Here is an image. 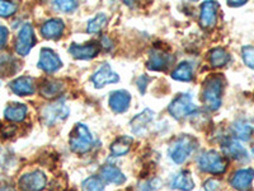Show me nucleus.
Masks as SVG:
<instances>
[{
    "label": "nucleus",
    "mask_w": 254,
    "mask_h": 191,
    "mask_svg": "<svg viewBox=\"0 0 254 191\" xmlns=\"http://www.w3.org/2000/svg\"><path fill=\"white\" fill-rule=\"evenodd\" d=\"M20 69V64L10 54H0V76L12 77Z\"/></svg>",
    "instance_id": "412c9836"
},
{
    "label": "nucleus",
    "mask_w": 254,
    "mask_h": 191,
    "mask_svg": "<svg viewBox=\"0 0 254 191\" xmlns=\"http://www.w3.org/2000/svg\"><path fill=\"white\" fill-rule=\"evenodd\" d=\"M149 82H150V78H147L146 76L139 77V79H137V82H136V83H137V88H139V91L142 93V95L145 93V90H146Z\"/></svg>",
    "instance_id": "f704fd0d"
},
{
    "label": "nucleus",
    "mask_w": 254,
    "mask_h": 191,
    "mask_svg": "<svg viewBox=\"0 0 254 191\" xmlns=\"http://www.w3.org/2000/svg\"><path fill=\"white\" fill-rule=\"evenodd\" d=\"M197 110L190 93H181L168 106V111L176 120H182Z\"/></svg>",
    "instance_id": "423d86ee"
},
{
    "label": "nucleus",
    "mask_w": 254,
    "mask_h": 191,
    "mask_svg": "<svg viewBox=\"0 0 254 191\" xmlns=\"http://www.w3.org/2000/svg\"><path fill=\"white\" fill-rule=\"evenodd\" d=\"M9 37V31L5 26L0 24V50L4 49L6 46V42H8Z\"/></svg>",
    "instance_id": "72a5a7b5"
},
{
    "label": "nucleus",
    "mask_w": 254,
    "mask_h": 191,
    "mask_svg": "<svg viewBox=\"0 0 254 191\" xmlns=\"http://www.w3.org/2000/svg\"><path fill=\"white\" fill-rule=\"evenodd\" d=\"M0 191H15L14 188L9 184H0Z\"/></svg>",
    "instance_id": "58836bf2"
},
{
    "label": "nucleus",
    "mask_w": 254,
    "mask_h": 191,
    "mask_svg": "<svg viewBox=\"0 0 254 191\" xmlns=\"http://www.w3.org/2000/svg\"><path fill=\"white\" fill-rule=\"evenodd\" d=\"M242 58L247 67L254 70V46H244L242 49Z\"/></svg>",
    "instance_id": "473e14b6"
},
{
    "label": "nucleus",
    "mask_w": 254,
    "mask_h": 191,
    "mask_svg": "<svg viewBox=\"0 0 254 191\" xmlns=\"http://www.w3.org/2000/svg\"><path fill=\"white\" fill-rule=\"evenodd\" d=\"M83 190L84 191H103L104 185L101 177L92 176L88 177L83 181Z\"/></svg>",
    "instance_id": "c756f323"
},
{
    "label": "nucleus",
    "mask_w": 254,
    "mask_h": 191,
    "mask_svg": "<svg viewBox=\"0 0 254 191\" xmlns=\"http://www.w3.org/2000/svg\"><path fill=\"white\" fill-rule=\"evenodd\" d=\"M231 131L234 134L235 139L248 142L254 134V121L248 119H240L233 124Z\"/></svg>",
    "instance_id": "aec40b11"
},
{
    "label": "nucleus",
    "mask_w": 254,
    "mask_h": 191,
    "mask_svg": "<svg viewBox=\"0 0 254 191\" xmlns=\"http://www.w3.org/2000/svg\"><path fill=\"white\" fill-rule=\"evenodd\" d=\"M120 82V76L113 72L110 64H103L92 76V83L95 88H103L104 86Z\"/></svg>",
    "instance_id": "f8f14e48"
},
{
    "label": "nucleus",
    "mask_w": 254,
    "mask_h": 191,
    "mask_svg": "<svg viewBox=\"0 0 254 191\" xmlns=\"http://www.w3.org/2000/svg\"><path fill=\"white\" fill-rule=\"evenodd\" d=\"M208 59H210L211 67L221 68L225 67L226 64L230 61V54L225 49H222V47H215V49L210 51Z\"/></svg>",
    "instance_id": "bb28decb"
},
{
    "label": "nucleus",
    "mask_w": 254,
    "mask_h": 191,
    "mask_svg": "<svg viewBox=\"0 0 254 191\" xmlns=\"http://www.w3.org/2000/svg\"><path fill=\"white\" fill-rule=\"evenodd\" d=\"M131 145H132V138L131 136H121L111 145V154L115 157L125 156V154L128 153Z\"/></svg>",
    "instance_id": "cd10ccee"
},
{
    "label": "nucleus",
    "mask_w": 254,
    "mask_h": 191,
    "mask_svg": "<svg viewBox=\"0 0 254 191\" xmlns=\"http://www.w3.org/2000/svg\"><path fill=\"white\" fill-rule=\"evenodd\" d=\"M174 64V56L162 49H153L149 52L147 69L153 72H165Z\"/></svg>",
    "instance_id": "6e6552de"
},
{
    "label": "nucleus",
    "mask_w": 254,
    "mask_h": 191,
    "mask_svg": "<svg viewBox=\"0 0 254 191\" xmlns=\"http://www.w3.org/2000/svg\"><path fill=\"white\" fill-rule=\"evenodd\" d=\"M107 22V15L104 14V13H99V14H97L88 22L87 32L88 33H98V32H101L106 27Z\"/></svg>",
    "instance_id": "c85d7f7f"
},
{
    "label": "nucleus",
    "mask_w": 254,
    "mask_h": 191,
    "mask_svg": "<svg viewBox=\"0 0 254 191\" xmlns=\"http://www.w3.org/2000/svg\"><path fill=\"white\" fill-rule=\"evenodd\" d=\"M220 188V183L216 180H207L205 183V190L206 191H217Z\"/></svg>",
    "instance_id": "c9c22d12"
},
{
    "label": "nucleus",
    "mask_w": 254,
    "mask_h": 191,
    "mask_svg": "<svg viewBox=\"0 0 254 191\" xmlns=\"http://www.w3.org/2000/svg\"><path fill=\"white\" fill-rule=\"evenodd\" d=\"M9 87L14 95L20 96V97L32 96L36 92L35 79L32 77H19L9 84Z\"/></svg>",
    "instance_id": "a211bd4d"
},
{
    "label": "nucleus",
    "mask_w": 254,
    "mask_h": 191,
    "mask_svg": "<svg viewBox=\"0 0 254 191\" xmlns=\"http://www.w3.org/2000/svg\"><path fill=\"white\" fill-rule=\"evenodd\" d=\"M65 31V23L60 18H51L41 27V35L47 40H58Z\"/></svg>",
    "instance_id": "f3484780"
},
{
    "label": "nucleus",
    "mask_w": 254,
    "mask_h": 191,
    "mask_svg": "<svg viewBox=\"0 0 254 191\" xmlns=\"http://www.w3.org/2000/svg\"><path fill=\"white\" fill-rule=\"evenodd\" d=\"M47 177L42 171H32L23 175L18 181L22 191H42L46 188Z\"/></svg>",
    "instance_id": "1a4fd4ad"
},
{
    "label": "nucleus",
    "mask_w": 254,
    "mask_h": 191,
    "mask_svg": "<svg viewBox=\"0 0 254 191\" xmlns=\"http://www.w3.org/2000/svg\"><path fill=\"white\" fill-rule=\"evenodd\" d=\"M64 91V83L61 81L56 79H47L44 83L41 84L40 93L46 98H54L61 95Z\"/></svg>",
    "instance_id": "5701e85b"
},
{
    "label": "nucleus",
    "mask_w": 254,
    "mask_h": 191,
    "mask_svg": "<svg viewBox=\"0 0 254 191\" xmlns=\"http://www.w3.org/2000/svg\"><path fill=\"white\" fill-rule=\"evenodd\" d=\"M67 116H69V107L64 99H58L52 103L46 104L41 111V117L47 126H54V125L66 120Z\"/></svg>",
    "instance_id": "39448f33"
},
{
    "label": "nucleus",
    "mask_w": 254,
    "mask_h": 191,
    "mask_svg": "<svg viewBox=\"0 0 254 191\" xmlns=\"http://www.w3.org/2000/svg\"><path fill=\"white\" fill-rule=\"evenodd\" d=\"M192 1H197V0H192Z\"/></svg>",
    "instance_id": "79ce46f5"
},
{
    "label": "nucleus",
    "mask_w": 254,
    "mask_h": 191,
    "mask_svg": "<svg viewBox=\"0 0 254 191\" xmlns=\"http://www.w3.org/2000/svg\"><path fill=\"white\" fill-rule=\"evenodd\" d=\"M198 142L192 135H181L173 140L168 148V154L176 165L183 163L196 151Z\"/></svg>",
    "instance_id": "f03ea898"
},
{
    "label": "nucleus",
    "mask_w": 254,
    "mask_h": 191,
    "mask_svg": "<svg viewBox=\"0 0 254 191\" xmlns=\"http://www.w3.org/2000/svg\"><path fill=\"white\" fill-rule=\"evenodd\" d=\"M224 87H225V79L221 74H214L206 79L202 88V102L207 110H219L221 106Z\"/></svg>",
    "instance_id": "f257e3e1"
},
{
    "label": "nucleus",
    "mask_w": 254,
    "mask_h": 191,
    "mask_svg": "<svg viewBox=\"0 0 254 191\" xmlns=\"http://www.w3.org/2000/svg\"><path fill=\"white\" fill-rule=\"evenodd\" d=\"M127 6H133V4L136 3V0H122Z\"/></svg>",
    "instance_id": "ea45409f"
},
{
    "label": "nucleus",
    "mask_w": 254,
    "mask_h": 191,
    "mask_svg": "<svg viewBox=\"0 0 254 191\" xmlns=\"http://www.w3.org/2000/svg\"><path fill=\"white\" fill-rule=\"evenodd\" d=\"M220 5L216 0H206L201 5V13H199V24L205 29L214 28L217 23Z\"/></svg>",
    "instance_id": "9d476101"
},
{
    "label": "nucleus",
    "mask_w": 254,
    "mask_h": 191,
    "mask_svg": "<svg viewBox=\"0 0 254 191\" xmlns=\"http://www.w3.org/2000/svg\"><path fill=\"white\" fill-rule=\"evenodd\" d=\"M17 4L12 0H0V17L8 18L12 17L17 12Z\"/></svg>",
    "instance_id": "7c9ffc66"
},
{
    "label": "nucleus",
    "mask_w": 254,
    "mask_h": 191,
    "mask_svg": "<svg viewBox=\"0 0 254 191\" xmlns=\"http://www.w3.org/2000/svg\"><path fill=\"white\" fill-rule=\"evenodd\" d=\"M37 67L41 70H44L45 73L52 74V73H56L59 69H61L63 61H61L60 56L54 50L44 47L40 52V59H38Z\"/></svg>",
    "instance_id": "9b49d317"
},
{
    "label": "nucleus",
    "mask_w": 254,
    "mask_h": 191,
    "mask_svg": "<svg viewBox=\"0 0 254 191\" xmlns=\"http://www.w3.org/2000/svg\"><path fill=\"white\" fill-rule=\"evenodd\" d=\"M199 170L210 175H222L226 171V159L216 151H206L197 158Z\"/></svg>",
    "instance_id": "20e7f679"
},
{
    "label": "nucleus",
    "mask_w": 254,
    "mask_h": 191,
    "mask_svg": "<svg viewBox=\"0 0 254 191\" xmlns=\"http://www.w3.org/2000/svg\"><path fill=\"white\" fill-rule=\"evenodd\" d=\"M172 188L181 191H190L193 190L194 183L193 179L188 171H181L177 174L172 180Z\"/></svg>",
    "instance_id": "393cba45"
},
{
    "label": "nucleus",
    "mask_w": 254,
    "mask_h": 191,
    "mask_svg": "<svg viewBox=\"0 0 254 191\" xmlns=\"http://www.w3.org/2000/svg\"><path fill=\"white\" fill-rule=\"evenodd\" d=\"M252 151H253V153H254V144H253V147H252Z\"/></svg>",
    "instance_id": "a19ab883"
},
{
    "label": "nucleus",
    "mask_w": 254,
    "mask_h": 191,
    "mask_svg": "<svg viewBox=\"0 0 254 191\" xmlns=\"http://www.w3.org/2000/svg\"><path fill=\"white\" fill-rule=\"evenodd\" d=\"M101 46H103L104 49H107V50L112 49L113 45H112V41H111V38H108V37H103V38H102Z\"/></svg>",
    "instance_id": "4c0bfd02"
},
{
    "label": "nucleus",
    "mask_w": 254,
    "mask_h": 191,
    "mask_svg": "<svg viewBox=\"0 0 254 191\" xmlns=\"http://www.w3.org/2000/svg\"><path fill=\"white\" fill-rule=\"evenodd\" d=\"M56 8L64 13H72L78 8V0H55Z\"/></svg>",
    "instance_id": "2f4dec72"
},
{
    "label": "nucleus",
    "mask_w": 254,
    "mask_h": 191,
    "mask_svg": "<svg viewBox=\"0 0 254 191\" xmlns=\"http://www.w3.org/2000/svg\"><path fill=\"white\" fill-rule=\"evenodd\" d=\"M27 112H28V108H27L26 104L22 103H13L9 104L8 107L4 111V116L5 119L12 122H20L26 119Z\"/></svg>",
    "instance_id": "b1692460"
},
{
    "label": "nucleus",
    "mask_w": 254,
    "mask_h": 191,
    "mask_svg": "<svg viewBox=\"0 0 254 191\" xmlns=\"http://www.w3.org/2000/svg\"><path fill=\"white\" fill-rule=\"evenodd\" d=\"M229 6H234V8H238V6H243L244 4L248 3V0H226Z\"/></svg>",
    "instance_id": "e433bc0d"
},
{
    "label": "nucleus",
    "mask_w": 254,
    "mask_h": 191,
    "mask_svg": "<svg viewBox=\"0 0 254 191\" xmlns=\"http://www.w3.org/2000/svg\"><path fill=\"white\" fill-rule=\"evenodd\" d=\"M222 152L235 161H240V162H247L248 161V152L246 151V148L243 147L237 139H231V138H226L224 142L221 143Z\"/></svg>",
    "instance_id": "4468645a"
},
{
    "label": "nucleus",
    "mask_w": 254,
    "mask_h": 191,
    "mask_svg": "<svg viewBox=\"0 0 254 191\" xmlns=\"http://www.w3.org/2000/svg\"><path fill=\"white\" fill-rule=\"evenodd\" d=\"M131 103V95L125 90L115 91L111 93L108 104L115 113H124L128 110Z\"/></svg>",
    "instance_id": "2eb2a0df"
},
{
    "label": "nucleus",
    "mask_w": 254,
    "mask_h": 191,
    "mask_svg": "<svg viewBox=\"0 0 254 191\" xmlns=\"http://www.w3.org/2000/svg\"><path fill=\"white\" fill-rule=\"evenodd\" d=\"M172 78L179 82H190L193 79V67L187 61H183L172 72Z\"/></svg>",
    "instance_id": "a878e982"
},
{
    "label": "nucleus",
    "mask_w": 254,
    "mask_h": 191,
    "mask_svg": "<svg viewBox=\"0 0 254 191\" xmlns=\"http://www.w3.org/2000/svg\"><path fill=\"white\" fill-rule=\"evenodd\" d=\"M154 116H155V113L151 110H149V108L144 110L139 115H136L130 122L132 133L136 134V135H142L147 130V126L154 120Z\"/></svg>",
    "instance_id": "6ab92c4d"
},
{
    "label": "nucleus",
    "mask_w": 254,
    "mask_h": 191,
    "mask_svg": "<svg viewBox=\"0 0 254 191\" xmlns=\"http://www.w3.org/2000/svg\"><path fill=\"white\" fill-rule=\"evenodd\" d=\"M101 51V45L98 42H89V44H72L69 47L70 55L79 60H92L98 55Z\"/></svg>",
    "instance_id": "ddd939ff"
},
{
    "label": "nucleus",
    "mask_w": 254,
    "mask_h": 191,
    "mask_svg": "<svg viewBox=\"0 0 254 191\" xmlns=\"http://www.w3.org/2000/svg\"><path fill=\"white\" fill-rule=\"evenodd\" d=\"M93 143L94 140L87 125L76 124L70 133V149L76 154H84L92 149Z\"/></svg>",
    "instance_id": "7ed1b4c3"
},
{
    "label": "nucleus",
    "mask_w": 254,
    "mask_h": 191,
    "mask_svg": "<svg viewBox=\"0 0 254 191\" xmlns=\"http://www.w3.org/2000/svg\"><path fill=\"white\" fill-rule=\"evenodd\" d=\"M36 35L35 29L29 23H26L22 26V28L19 29L17 36V40H15V51H17L18 55L20 56H27L29 54V51L32 50V47L36 45Z\"/></svg>",
    "instance_id": "0eeeda50"
},
{
    "label": "nucleus",
    "mask_w": 254,
    "mask_h": 191,
    "mask_svg": "<svg viewBox=\"0 0 254 191\" xmlns=\"http://www.w3.org/2000/svg\"><path fill=\"white\" fill-rule=\"evenodd\" d=\"M101 177L104 181H107L110 184H115V185H122L126 181V176L122 174L121 170L112 165H107L102 167Z\"/></svg>",
    "instance_id": "4be33fe9"
},
{
    "label": "nucleus",
    "mask_w": 254,
    "mask_h": 191,
    "mask_svg": "<svg viewBox=\"0 0 254 191\" xmlns=\"http://www.w3.org/2000/svg\"><path fill=\"white\" fill-rule=\"evenodd\" d=\"M254 180L253 168H242L238 170L230 179V185L239 191H247L251 189Z\"/></svg>",
    "instance_id": "dca6fc26"
}]
</instances>
